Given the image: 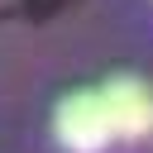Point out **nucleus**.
I'll list each match as a JSON object with an SVG mask.
<instances>
[{"label":"nucleus","mask_w":153,"mask_h":153,"mask_svg":"<svg viewBox=\"0 0 153 153\" xmlns=\"http://www.w3.org/2000/svg\"><path fill=\"white\" fill-rule=\"evenodd\" d=\"M53 129H57V143L72 148V153H105V143L115 139V120H110L100 91L67 96L53 115Z\"/></svg>","instance_id":"obj_1"},{"label":"nucleus","mask_w":153,"mask_h":153,"mask_svg":"<svg viewBox=\"0 0 153 153\" xmlns=\"http://www.w3.org/2000/svg\"><path fill=\"white\" fill-rule=\"evenodd\" d=\"M105 110L115 120V139H148L153 134V91L134 76L105 81Z\"/></svg>","instance_id":"obj_2"}]
</instances>
